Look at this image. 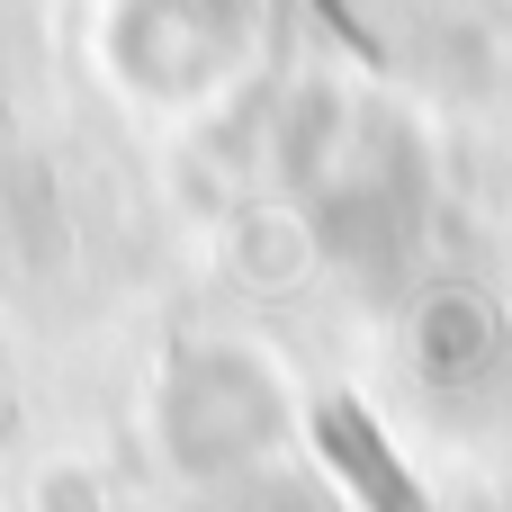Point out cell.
<instances>
[{"label": "cell", "instance_id": "obj_1", "mask_svg": "<svg viewBox=\"0 0 512 512\" xmlns=\"http://www.w3.org/2000/svg\"><path fill=\"white\" fill-rule=\"evenodd\" d=\"M270 423H279V396L234 351H216V378H198V369L171 378V441L198 468H243L252 450H270Z\"/></svg>", "mask_w": 512, "mask_h": 512}]
</instances>
